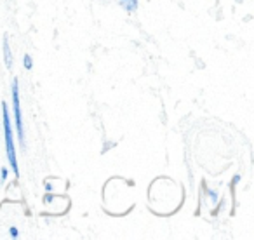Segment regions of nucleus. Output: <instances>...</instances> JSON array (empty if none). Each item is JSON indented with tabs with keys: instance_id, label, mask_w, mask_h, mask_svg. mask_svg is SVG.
<instances>
[{
	"instance_id": "obj_1",
	"label": "nucleus",
	"mask_w": 254,
	"mask_h": 240,
	"mask_svg": "<svg viewBox=\"0 0 254 240\" xmlns=\"http://www.w3.org/2000/svg\"><path fill=\"white\" fill-rule=\"evenodd\" d=\"M2 117H4V134H5V150H7V159L11 164V169L14 171L16 176H19L18 169V160H16V150H14V139H12V129H11V120H9L7 106L2 103Z\"/></svg>"
},
{
	"instance_id": "obj_2",
	"label": "nucleus",
	"mask_w": 254,
	"mask_h": 240,
	"mask_svg": "<svg viewBox=\"0 0 254 240\" xmlns=\"http://www.w3.org/2000/svg\"><path fill=\"white\" fill-rule=\"evenodd\" d=\"M12 108H14V124L18 129V139L21 146H25V129H23V117H21V106H19V87L18 78L12 82Z\"/></svg>"
},
{
	"instance_id": "obj_3",
	"label": "nucleus",
	"mask_w": 254,
	"mask_h": 240,
	"mask_svg": "<svg viewBox=\"0 0 254 240\" xmlns=\"http://www.w3.org/2000/svg\"><path fill=\"white\" fill-rule=\"evenodd\" d=\"M4 60H5V66L11 70L12 68V53L11 47H9V37L4 35Z\"/></svg>"
},
{
	"instance_id": "obj_4",
	"label": "nucleus",
	"mask_w": 254,
	"mask_h": 240,
	"mask_svg": "<svg viewBox=\"0 0 254 240\" xmlns=\"http://www.w3.org/2000/svg\"><path fill=\"white\" fill-rule=\"evenodd\" d=\"M119 4L127 12H134L138 9V0H119Z\"/></svg>"
},
{
	"instance_id": "obj_5",
	"label": "nucleus",
	"mask_w": 254,
	"mask_h": 240,
	"mask_svg": "<svg viewBox=\"0 0 254 240\" xmlns=\"http://www.w3.org/2000/svg\"><path fill=\"white\" fill-rule=\"evenodd\" d=\"M23 63H25V68H26V70H32L33 61H32V58H30V54H25V58H23Z\"/></svg>"
},
{
	"instance_id": "obj_6",
	"label": "nucleus",
	"mask_w": 254,
	"mask_h": 240,
	"mask_svg": "<svg viewBox=\"0 0 254 240\" xmlns=\"http://www.w3.org/2000/svg\"><path fill=\"white\" fill-rule=\"evenodd\" d=\"M7 176H9V169L7 167H2V171H0V181L4 183V181L7 180Z\"/></svg>"
},
{
	"instance_id": "obj_7",
	"label": "nucleus",
	"mask_w": 254,
	"mask_h": 240,
	"mask_svg": "<svg viewBox=\"0 0 254 240\" xmlns=\"http://www.w3.org/2000/svg\"><path fill=\"white\" fill-rule=\"evenodd\" d=\"M9 233H11V237H12V239H16V237H19L18 228H11V230H9Z\"/></svg>"
},
{
	"instance_id": "obj_8",
	"label": "nucleus",
	"mask_w": 254,
	"mask_h": 240,
	"mask_svg": "<svg viewBox=\"0 0 254 240\" xmlns=\"http://www.w3.org/2000/svg\"><path fill=\"white\" fill-rule=\"evenodd\" d=\"M46 190H47V191L53 190V184H51V183H46Z\"/></svg>"
}]
</instances>
